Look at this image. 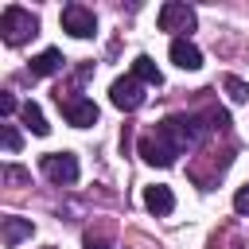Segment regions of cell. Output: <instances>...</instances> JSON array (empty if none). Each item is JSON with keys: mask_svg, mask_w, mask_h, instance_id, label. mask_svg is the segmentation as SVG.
I'll use <instances>...</instances> for the list:
<instances>
[{"mask_svg": "<svg viewBox=\"0 0 249 249\" xmlns=\"http://www.w3.org/2000/svg\"><path fill=\"white\" fill-rule=\"evenodd\" d=\"M31 35H39V16L31 8H19V4H8L0 12V39L8 47H23Z\"/></svg>", "mask_w": 249, "mask_h": 249, "instance_id": "cell-1", "label": "cell"}, {"mask_svg": "<svg viewBox=\"0 0 249 249\" xmlns=\"http://www.w3.org/2000/svg\"><path fill=\"white\" fill-rule=\"evenodd\" d=\"M39 167H43V175H47L54 187H70V183H78V175H82L74 152H47V156L39 160Z\"/></svg>", "mask_w": 249, "mask_h": 249, "instance_id": "cell-2", "label": "cell"}, {"mask_svg": "<svg viewBox=\"0 0 249 249\" xmlns=\"http://www.w3.org/2000/svg\"><path fill=\"white\" fill-rule=\"evenodd\" d=\"M54 101H58V109H62V117L74 124V128H89V124H97V105L89 101V97H82V93H54Z\"/></svg>", "mask_w": 249, "mask_h": 249, "instance_id": "cell-3", "label": "cell"}, {"mask_svg": "<svg viewBox=\"0 0 249 249\" xmlns=\"http://www.w3.org/2000/svg\"><path fill=\"white\" fill-rule=\"evenodd\" d=\"M195 8H187V4H179V0H167L163 8H160V31H175V39H187L183 31H195Z\"/></svg>", "mask_w": 249, "mask_h": 249, "instance_id": "cell-4", "label": "cell"}, {"mask_svg": "<svg viewBox=\"0 0 249 249\" xmlns=\"http://www.w3.org/2000/svg\"><path fill=\"white\" fill-rule=\"evenodd\" d=\"M58 23H62V31L74 35V39H89V35L97 31V16H93L86 4H66L62 16H58Z\"/></svg>", "mask_w": 249, "mask_h": 249, "instance_id": "cell-5", "label": "cell"}, {"mask_svg": "<svg viewBox=\"0 0 249 249\" xmlns=\"http://www.w3.org/2000/svg\"><path fill=\"white\" fill-rule=\"evenodd\" d=\"M109 101H113L117 109H124V113L140 109V105H144V82H136L132 74H128V78H117V82L109 86Z\"/></svg>", "mask_w": 249, "mask_h": 249, "instance_id": "cell-6", "label": "cell"}, {"mask_svg": "<svg viewBox=\"0 0 249 249\" xmlns=\"http://www.w3.org/2000/svg\"><path fill=\"white\" fill-rule=\"evenodd\" d=\"M31 233H35L31 218H19V214L0 218V241H4V249H16V245H19V241H27Z\"/></svg>", "mask_w": 249, "mask_h": 249, "instance_id": "cell-7", "label": "cell"}, {"mask_svg": "<svg viewBox=\"0 0 249 249\" xmlns=\"http://www.w3.org/2000/svg\"><path fill=\"white\" fill-rule=\"evenodd\" d=\"M171 62L179 66V70H198L202 66V51L191 43V39H171Z\"/></svg>", "mask_w": 249, "mask_h": 249, "instance_id": "cell-8", "label": "cell"}, {"mask_svg": "<svg viewBox=\"0 0 249 249\" xmlns=\"http://www.w3.org/2000/svg\"><path fill=\"white\" fill-rule=\"evenodd\" d=\"M66 66V58H62V51H54V47H47V51H39L35 58H31V66H27V74L31 78H51V74H58Z\"/></svg>", "mask_w": 249, "mask_h": 249, "instance_id": "cell-9", "label": "cell"}, {"mask_svg": "<svg viewBox=\"0 0 249 249\" xmlns=\"http://www.w3.org/2000/svg\"><path fill=\"white\" fill-rule=\"evenodd\" d=\"M144 206H148L156 218H167V214L175 210V195H171V187H163V183L148 187V191H144Z\"/></svg>", "mask_w": 249, "mask_h": 249, "instance_id": "cell-10", "label": "cell"}, {"mask_svg": "<svg viewBox=\"0 0 249 249\" xmlns=\"http://www.w3.org/2000/svg\"><path fill=\"white\" fill-rule=\"evenodd\" d=\"M132 78H136V82H144V86H160V82H163L160 66H156L148 54H136V58H132Z\"/></svg>", "mask_w": 249, "mask_h": 249, "instance_id": "cell-11", "label": "cell"}, {"mask_svg": "<svg viewBox=\"0 0 249 249\" xmlns=\"http://www.w3.org/2000/svg\"><path fill=\"white\" fill-rule=\"evenodd\" d=\"M19 117H23V124H27L35 136H47V132H51V124H47V117H43V109H39L35 101H23V105H19Z\"/></svg>", "mask_w": 249, "mask_h": 249, "instance_id": "cell-12", "label": "cell"}, {"mask_svg": "<svg viewBox=\"0 0 249 249\" xmlns=\"http://www.w3.org/2000/svg\"><path fill=\"white\" fill-rule=\"evenodd\" d=\"M222 89L230 93L233 105H245V101H249V82L237 78V74H222Z\"/></svg>", "mask_w": 249, "mask_h": 249, "instance_id": "cell-13", "label": "cell"}, {"mask_svg": "<svg viewBox=\"0 0 249 249\" xmlns=\"http://www.w3.org/2000/svg\"><path fill=\"white\" fill-rule=\"evenodd\" d=\"M0 136H4V152H19L23 148V136L16 124H0Z\"/></svg>", "mask_w": 249, "mask_h": 249, "instance_id": "cell-14", "label": "cell"}, {"mask_svg": "<svg viewBox=\"0 0 249 249\" xmlns=\"http://www.w3.org/2000/svg\"><path fill=\"white\" fill-rule=\"evenodd\" d=\"M233 210H237V214H249V183L233 195Z\"/></svg>", "mask_w": 249, "mask_h": 249, "instance_id": "cell-15", "label": "cell"}, {"mask_svg": "<svg viewBox=\"0 0 249 249\" xmlns=\"http://www.w3.org/2000/svg\"><path fill=\"white\" fill-rule=\"evenodd\" d=\"M4 179H8V183H27V171L16 167V163H8V167H4Z\"/></svg>", "mask_w": 249, "mask_h": 249, "instance_id": "cell-16", "label": "cell"}, {"mask_svg": "<svg viewBox=\"0 0 249 249\" xmlns=\"http://www.w3.org/2000/svg\"><path fill=\"white\" fill-rule=\"evenodd\" d=\"M0 113H4V117L16 113V97H12V93H0Z\"/></svg>", "mask_w": 249, "mask_h": 249, "instance_id": "cell-17", "label": "cell"}, {"mask_svg": "<svg viewBox=\"0 0 249 249\" xmlns=\"http://www.w3.org/2000/svg\"><path fill=\"white\" fill-rule=\"evenodd\" d=\"M86 249H113V241H105V237H93V233H86Z\"/></svg>", "mask_w": 249, "mask_h": 249, "instance_id": "cell-18", "label": "cell"}]
</instances>
